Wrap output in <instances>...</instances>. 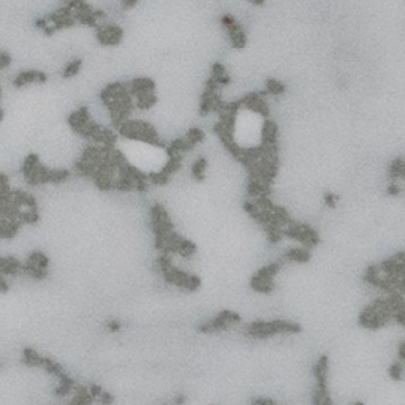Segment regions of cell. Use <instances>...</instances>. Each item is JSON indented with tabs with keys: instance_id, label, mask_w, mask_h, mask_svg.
Here are the masks:
<instances>
[{
	"instance_id": "14",
	"label": "cell",
	"mask_w": 405,
	"mask_h": 405,
	"mask_svg": "<svg viewBox=\"0 0 405 405\" xmlns=\"http://www.w3.org/2000/svg\"><path fill=\"white\" fill-rule=\"evenodd\" d=\"M323 201H325V206H326V208L335 209V208H337L339 201H340V198H339L337 195L331 193V191H326L325 196H323Z\"/></svg>"
},
{
	"instance_id": "11",
	"label": "cell",
	"mask_w": 405,
	"mask_h": 405,
	"mask_svg": "<svg viewBox=\"0 0 405 405\" xmlns=\"http://www.w3.org/2000/svg\"><path fill=\"white\" fill-rule=\"evenodd\" d=\"M404 374H405V366H404V362H401L399 359L394 361L393 364L389 366V369H388L389 379H393L394 381L402 380L404 379Z\"/></svg>"
},
{
	"instance_id": "17",
	"label": "cell",
	"mask_w": 405,
	"mask_h": 405,
	"mask_svg": "<svg viewBox=\"0 0 405 405\" xmlns=\"http://www.w3.org/2000/svg\"><path fill=\"white\" fill-rule=\"evenodd\" d=\"M106 329L109 333H118V331H120V328H122V323L120 321H118V320H111V321H106Z\"/></svg>"
},
{
	"instance_id": "20",
	"label": "cell",
	"mask_w": 405,
	"mask_h": 405,
	"mask_svg": "<svg viewBox=\"0 0 405 405\" xmlns=\"http://www.w3.org/2000/svg\"><path fill=\"white\" fill-rule=\"evenodd\" d=\"M49 24H51V23H49V19L45 18V16H43V18H38V19L35 21V23H33V25H35L37 29H40L41 32H43V30H45L46 27L49 25Z\"/></svg>"
},
{
	"instance_id": "15",
	"label": "cell",
	"mask_w": 405,
	"mask_h": 405,
	"mask_svg": "<svg viewBox=\"0 0 405 405\" xmlns=\"http://www.w3.org/2000/svg\"><path fill=\"white\" fill-rule=\"evenodd\" d=\"M238 23L236 21V18L233 16V15H230V13H225V15H222L220 16V24H222V27L223 29L226 30V29H230L231 25H235Z\"/></svg>"
},
{
	"instance_id": "21",
	"label": "cell",
	"mask_w": 405,
	"mask_h": 405,
	"mask_svg": "<svg viewBox=\"0 0 405 405\" xmlns=\"http://www.w3.org/2000/svg\"><path fill=\"white\" fill-rule=\"evenodd\" d=\"M252 405H277V402L272 399H264V397H257L252 401Z\"/></svg>"
},
{
	"instance_id": "6",
	"label": "cell",
	"mask_w": 405,
	"mask_h": 405,
	"mask_svg": "<svg viewBox=\"0 0 405 405\" xmlns=\"http://www.w3.org/2000/svg\"><path fill=\"white\" fill-rule=\"evenodd\" d=\"M43 358L45 356H41L37 350H33V348H24V352H23V361L27 366L41 367L43 366Z\"/></svg>"
},
{
	"instance_id": "24",
	"label": "cell",
	"mask_w": 405,
	"mask_h": 405,
	"mask_svg": "<svg viewBox=\"0 0 405 405\" xmlns=\"http://www.w3.org/2000/svg\"><path fill=\"white\" fill-rule=\"evenodd\" d=\"M185 401H187V399H185V396L179 394V396H176L174 399H173V404L174 405H182V404H185Z\"/></svg>"
},
{
	"instance_id": "18",
	"label": "cell",
	"mask_w": 405,
	"mask_h": 405,
	"mask_svg": "<svg viewBox=\"0 0 405 405\" xmlns=\"http://www.w3.org/2000/svg\"><path fill=\"white\" fill-rule=\"evenodd\" d=\"M11 64V56L8 52H0V70H5Z\"/></svg>"
},
{
	"instance_id": "26",
	"label": "cell",
	"mask_w": 405,
	"mask_h": 405,
	"mask_svg": "<svg viewBox=\"0 0 405 405\" xmlns=\"http://www.w3.org/2000/svg\"><path fill=\"white\" fill-rule=\"evenodd\" d=\"M250 2H252L253 5H264L266 0H250Z\"/></svg>"
},
{
	"instance_id": "2",
	"label": "cell",
	"mask_w": 405,
	"mask_h": 405,
	"mask_svg": "<svg viewBox=\"0 0 405 405\" xmlns=\"http://www.w3.org/2000/svg\"><path fill=\"white\" fill-rule=\"evenodd\" d=\"M241 321V317L236 313V312H231V310H223L218 315H215L214 318L206 321V323H201L198 326V331L203 333V334H211V333H218V331H223L228 326L235 325V323H239Z\"/></svg>"
},
{
	"instance_id": "4",
	"label": "cell",
	"mask_w": 405,
	"mask_h": 405,
	"mask_svg": "<svg viewBox=\"0 0 405 405\" xmlns=\"http://www.w3.org/2000/svg\"><path fill=\"white\" fill-rule=\"evenodd\" d=\"M284 260L286 262H293V263H307L310 260V249L307 247H290L285 253H284Z\"/></svg>"
},
{
	"instance_id": "28",
	"label": "cell",
	"mask_w": 405,
	"mask_h": 405,
	"mask_svg": "<svg viewBox=\"0 0 405 405\" xmlns=\"http://www.w3.org/2000/svg\"><path fill=\"white\" fill-rule=\"evenodd\" d=\"M0 100H2V87H0Z\"/></svg>"
},
{
	"instance_id": "9",
	"label": "cell",
	"mask_w": 405,
	"mask_h": 405,
	"mask_svg": "<svg viewBox=\"0 0 405 405\" xmlns=\"http://www.w3.org/2000/svg\"><path fill=\"white\" fill-rule=\"evenodd\" d=\"M228 40L231 43V48H235V49H244L245 45H247V35H245L244 29L238 30L235 33H230Z\"/></svg>"
},
{
	"instance_id": "10",
	"label": "cell",
	"mask_w": 405,
	"mask_h": 405,
	"mask_svg": "<svg viewBox=\"0 0 405 405\" xmlns=\"http://www.w3.org/2000/svg\"><path fill=\"white\" fill-rule=\"evenodd\" d=\"M285 91H286V87L282 81L274 79V78L266 81V92L269 95H282Z\"/></svg>"
},
{
	"instance_id": "13",
	"label": "cell",
	"mask_w": 405,
	"mask_h": 405,
	"mask_svg": "<svg viewBox=\"0 0 405 405\" xmlns=\"http://www.w3.org/2000/svg\"><path fill=\"white\" fill-rule=\"evenodd\" d=\"M226 74V68L223 64H220V62H215V64H212L211 67V78H214L215 81L218 78H222Z\"/></svg>"
},
{
	"instance_id": "23",
	"label": "cell",
	"mask_w": 405,
	"mask_h": 405,
	"mask_svg": "<svg viewBox=\"0 0 405 405\" xmlns=\"http://www.w3.org/2000/svg\"><path fill=\"white\" fill-rule=\"evenodd\" d=\"M56 32H57V29H56V27H54L52 24H49V25H48L46 29L43 30V33H45L46 37H52V35H54V33H56Z\"/></svg>"
},
{
	"instance_id": "1",
	"label": "cell",
	"mask_w": 405,
	"mask_h": 405,
	"mask_svg": "<svg viewBox=\"0 0 405 405\" xmlns=\"http://www.w3.org/2000/svg\"><path fill=\"white\" fill-rule=\"evenodd\" d=\"M301 326L293 321L274 320V321H253L245 328L244 334L250 339H267L279 334H298Z\"/></svg>"
},
{
	"instance_id": "22",
	"label": "cell",
	"mask_w": 405,
	"mask_h": 405,
	"mask_svg": "<svg viewBox=\"0 0 405 405\" xmlns=\"http://www.w3.org/2000/svg\"><path fill=\"white\" fill-rule=\"evenodd\" d=\"M397 359L404 362V366H405V340H402L399 347H397Z\"/></svg>"
},
{
	"instance_id": "16",
	"label": "cell",
	"mask_w": 405,
	"mask_h": 405,
	"mask_svg": "<svg viewBox=\"0 0 405 405\" xmlns=\"http://www.w3.org/2000/svg\"><path fill=\"white\" fill-rule=\"evenodd\" d=\"M113 402H114V396L111 393H106V391H103L101 396L95 401L97 405H113Z\"/></svg>"
},
{
	"instance_id": "27",
	"label": "cell",
	"mask_w": 405,
	"mask_h": 405,
	"mask_svg": "<svg viewBox=\"0 0 405 405\" xmlns=\"http://www.w3.org/2000/svg\"><path fill=\"white\" fill-rule=\"evenodd\" d=\"M3 118H5V113H3V109L0 108V123H2V120H3Z\"/></svg>"
},
{
	"instance_id": "12",
	"label": "cell",
	"mask_w": 405,
	"mask_h": 405,
	"mask_svg": "<svg viewBox=\"0 0 405 405\" xmlns=\"http://www.w3.org/2000/svg\"><path fill=\"white\" fill-rule=\"evenodd\" d=\"M185 138H187L190 143H193L195 146H198V144L200 143H203L204 141V138H206V133L203 132L201 128H198V127H193V128H190L187 133L184 135Z\"/></svg>"
},
{
	"instance_id": "3",
	"label": "cell",
	"mask_w": 405,
	"mask_h": 405,
	"mask_svg": "<svg viewBox=\"0 0 405 405\" xmlns=\"http://www.w3.org/2000/svg\"><path fill=\"white\" fill-rule=\"evenodd\" d=\"M48 81V74L45 71H38V70H27V71H21L18 76H15L13 79V86L21 89L27 84H45Z\"/></svg>"
},
{
	"instance_id": "25",
	"label": "cell",
	"mask_w": 405,
	"mask_h": 405,
	"mask_svg": "<svg viewBox=\"0 0 405 405\" xmlns=\"http://www.w3.org/2000/svg\"><path fill=\"white\" fill-rule=\"evenodd\" d=\"M6 184H8V177L0 173V187H3V185H6Z\"/></svg>"
},
{
	"instance_id": "8",
	"label": "cell",
	"mask_w": 405,
	"mask_h": 405,
	"mask_svg": "<svg viewBox=\"0 0 405 405\" xmlns=\"http://www.w3.org/2000/svg\"><path fill=\"white\" fill-rule=\"evenodd\" d=\"M81 67H82V60L81 59L68 62V64L64 67V70H62V78H64V79L74 78L81 71Z\"/></svg>"
},
{
	"instance_id": "7",
	"label": "cell",
	"mask_w": 405,
	"mask_h": 405,
	"mask_svg": "<svg viewBox=\"0 0 405 405\" xmlns=\"http://www.w3.org/2000/svg\"><path fill=\"white\" fill-rule=\"evenodd\" d=\"M206 169H208V160L204 159V157H200V159H196L191 165V174L198 181V182H203L204 177H206Z\"/></svg>"
},
{
	"instance_id": "5",
	"label": "cell",
	"mask_w": 405,
	"mask_h": 405,
	"mask_svg": "<svg viewBox=\"0 0 405 405\" xmlns=\"http://www.w3.org/2000/svg\"><path fill=\"white\" fill-rule=\"evenodd\" d=\"M157 98L155 92H146V94H138L135 97V106L138 109H143V111H146V109H150L152 106L157 105Z\"/></svg>"
},
{
	"instance_id": "19",
	"label": "cell",
	"mask_w": 405,
	"mask_h": 405,
	"mask_svg": "<svg viewBox=\"0 0 405 405\" xmlns=\"http://www.w3.org/2000/svg\"><path fill=\"white\" fill-rule=\"evenodd\" d=\"M89 393H91V396L94 397L95 401H97L98 397L101 396V393H103V388L100 385H95V383H94V385L89 386Z\"/></svg>"
}]
</instances>
